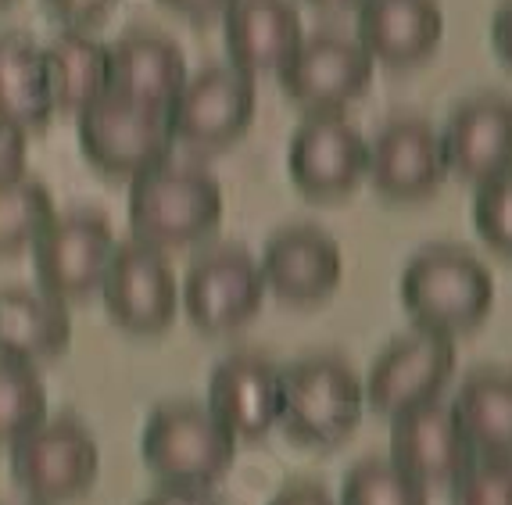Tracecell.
<instances>
[{
  "label": "cell",
  "mask_w": 512,
  "mask_h": 505,
  "mask_svg": "<svg viewBox=\"0 0 512 505\" xmlns=\"http://www.w3.org/2000/svg\"><path fill=\"white\" fill-rule=\"evenodd\" d=\"M391 463L423 488H452L477 463L452 405L437 402L409 409L391 420Z\"/></svg>",
  "instance_id": "obj_14"
},
{
  "label": "cell",
  "mask_w": 512,
  "mask_h": 505,
  "mask_svg": "<svg viewBox=\"0 0 512 505\" xmlns=\"http://www.w3.org/2000/svg\"><path fill=\"white\" fill-rule=\"evenodd\" d=\"M140 455L165 488L205 491L233 466L237 437L205 402H165L147 416Z\"/></svg>",
  "instance_id": "obj_3"
},
{
  "label": "cell",
  "mask_w": 512,
  "mask_h": 505,
  "mask_svg": "<svg viewBox=\"0 0 512 505\" xmlns=\"http://www.w3.org/2000/svg\"><path fill=\"white\" fill-rule=\"evenodd\" d=\"M8 452L11 477L36 505L72 502L94 488L97 473H101L97 437L76 416H47Z\"/></svg>",
  "instance_id": "obj_5"
},
{
  "label": "cell",
  "mask_w": 512,
  "mask_h": 505,
  "mask_svg": "<svg viewBox=\"0 0 512 505\" xmlns=\"http://www.w3.org/2000/svg\"><path fill=\"white\" fill-rule=\"evenodd\" d=\"M402 305L412 323L437 334H466L495 305V280L473 251L434 244L409 258L402 273Z\"/></svg>",
  "instance_id": "obj_2"
},
{
  "label": "cell",
  "mask_w": 512,
  "mask_h": 505,
  "mask_svg": "<svg viewBox=\"0 0 512 505\" xmlns=\"http://www.w3.org/2000/svg\"><path fill=\"white\" fill-rule=\"evenodd\" d=\"M47 420V387L36 366L0 359V448L36 430Z\"/></svg>",
  "instance_id": "obj_27"
},
{
  "label": "cell",
  "mask_w": 512,
  "mask_h": 505,
  "mask_svg": "<svg viewBox=\"0 0 512 505\" xmlns=\"http://www.w3.org/2000/svg\"><path fill=\"white\" fill-rule=\"evenodd\" d=\"M169 115L147 104L104 94L86 112H79V147L90 165L115 180H137L172 158Z\"/></svg>",
  "instance_id": "obj_6"
},
{
  "label": "cell",
  "mask_w": 512,
  "mask_h": 505,
  "mask_svg": "<svg viewBox=\"0 0 512 505\" xmlns=\"http://www.w3.org/2000/svg\"><path fill=\"white\" fill-rule=\"evenodd\" d=\"M255 76L212 65L197 76H187L183 94L169 108V129L180 144L194 151H219L244 137V129L255 119Z\"/></svg>",
  "instance_id": "obj_10"
},
{
  "label": "cell",
  "mask_w": 512,
  "mask_h": 505,
  "mask_svg": "<svg viewBox=\"0 0 512 505\" xmlns=\"http://www.w3.org/2000/svg\"><path fill=\"white\" fill-rule=\"evenodd\" d=\"M301 18L291 0H237L226 11V51L233 69L280 72L301 47Z\"/></svg>",
  "instance_id": "obj_20"
},
{
  "label": "cell",
  "mask_w": 512,
  "mask_h": 505,
  "mask_svg": "<svg viewBox=\"0 0 512 505\" xmlns=\"http://www.w3.org/2000/svg\"><path fill=\"white\" fill-rule=\"evenodd\" d=\"M54 197L40 180L15 176L0 180V255L33 248L54 219Z\"/></svg>",
  "instance_id": "obj_26"
},
{
  "label": "cell",
  "mask_w": 512,
  "mask_h": 505,
  "mask_svg": "<svg viewBox=\"0 0 512 505\" xmlns=\"http://www.w3.org/2000/svg\"><path fill=\"white\" fill-rule=\"evenodd\" d=\"M162 4L190 18H215V15H226L237 0H162Z\"/></svg>",
  "instance_id": "obj_35"
},
{
  "label": "cell",
  "mask_w": 512,
  "mask_h": 505,
  "mask_svg": "<svg viewBox=\"0 0 512 505\" xmlns=\"http://www.w3.org/2000/svg\"><path fill=\"white\" fill-rule=\"evenodd\" d=\"M43 4H47V11H54L61 22H69L72 29H86V26L104 22L119 0H43Z\"/></svg>",
  "instance_id": "obj_31"
},
{
  "label": "cell",
  "mask_w": 512,
  "mask_h": 505,
  "mask_svg": "<svg viewBox=\"0 0 512 505\" xmlns=\"http://www.w3.org/2000/svg\"><path fill=\"white\" fill-rule=\"evenodd\" d=\"M308 4H316L323 11H348V8H362L366 0H308Z\"/></svg>",
  "instance_id": "obj_37"
},
{
  "label": "cell",
  "mask_w": 512,
  "mask_h": 505,
  "mask_svg": "<svg viewBox=\"0 0 512 505\" xmlns=\"http://www.w3.org/2000/svg\"><path fill=\"white\" fill-rule=\"evenodd\" d=\"M72 344L69 305L54 301L40 287H4L0 291V359L40 366L65 355Z\"/></svg>",
  "instance_id": "obj_22"
},
{
  "label": "cell",
  "mask_w": 512,
  "mask_h": 505,
  "mask_svg": "<svg viewBox=\"0 0 512 505\" xmlns=\"http://www.w3.org/2000/svg\"><path fill=\"white\" fill-rule=\"evenodd\" d=\"M119 248L115 230L101 212H65L54 215L51 226L33 244L36 287L54 301L69 305L101 291L111 255Z\"/></svg>",
  "instance_id": "obj_7"
},
{
  "label": "cell",
  "mask_w": 512,
  "mask_h": 505,
  "mask_svg": "<svg viewBox=\"0 0 512 505\" xmlns=\"http://www.w3.org/2000/svg\"><path fill=\"white\" fill-rule=\"evenodd\" d=\"M444 36V15L437 0H366L359 8V43L373 61L416 65L430 58Z\"/></svg>",
  "instance_id": "obj_21"
},
{
  "label": "cell",
  "mask_w": 512,
  "mask_h": 505,
  "mask_svg": "<svg viewBox=\"0 0 512 505\" xmlns=\"http://www.w3.org/2000/svg\"><path fill=\"white\" fill-rule=\"evenodd\" d=\"M280 423L305 445H341L355 434L366 409L359 373L337 355H308L280 369Z\"/></svg>",
  "instance_id": "obj_4"
},
{
  "label": "cell",
  "mask_w": 512,
  "mask_h": 505,
  "mask_svg": "<svg viewBox=\"0 0 512 505\" xmlns=\"http://www.w3.org/2000/svg\"><path fill=\"white\" fill-rule=\"evenodd\" d=\"M373 83V58L344 33H316L301 40L280 69L283 94L312 115H337Z\"/></svg>",
  "instance_id": "obj_11"
},
{
  "label": "cell",
  "mask_w": 512,
  "mask_h": 505,
  "mask_svg": "<svg viewBox=\"0 0 512 505\" xmlns=\"http://www.w3.org/2000/svg\"><path fill=\"white\" fill-rule=\"evenodd\" d=\"M473 223H477L484 244H491L498 255L512 258V169L477 187Z\"/></svg>",
  "instance_id": "obj_29"
},
{
  "label": "cell",
  "mask_w": 512,
  "mask_h": 505,
  "mask_svg": "<svg viewBox=\"0 0 512 505\" xmlns=\"http://www.w3.org/2000/svg\"><path fill=\"white\" fill-rule=\"evenodd\" d=\"M491 43H495L498 58L512 69V0H502V8L491 18Z\"/></svg>",
  "instance_id": "obj_34"
},
{
  "label": "cell",
  "mask_w": 512,
  "mask_h": 505,
  "mask_svg": "<svg viewBox=\"0 0 512 505\" xmlns=\"http://www.w3.org/2000/svg\"><path fill=\"white\" fill-rule=\"evenodd\" d=\"M444 140L427 119H391L369 144V180L384 197L419 201L430 197L448 176Z\"/></svg>",
  "instance_id": "obj_15"
},
{
  "label": "cell",
  "mask_w": 512,
  "mask_h": 505,
  "mask_svg": "<svg viewBox=\"0 0 512 505\" xmlns=\"http://www.w3.org/2000/svg\"><path fill=\"white\" fill-rule=\"evenodd\" d=\"M54 101L43 65V47L26 33L0 36V119L22 133H36L51 122Z\"/></svg>",
  "instance_id": "obj_25"
},
{
  "label": "cell",
  "mask_w": 512,
  "mask_h": 505,
  "mask_svg": "<svg viewBox=\"0 0 512 505\" xmlns=\"http://www.w3.org/2000/svg\"><path fill=\"white\" fill-rule=\"evenodd\" d=\"M452 377H455V337L416 326L409 334L394 337L376 355L362 387H366L369 409L394 420V416H402L409 409L437 402Z\"/></svg>",
  "instance_id": "obj_8"
},
{
  "label": "cell",
  "mask_w": 512,
  "mask_h": 505,
  "mask_svg": "<svg viewBox=\"0 0 512 505\" xmlns=\"http://www.w3.org/2000/svg\"><path fill=\"white\" fill-rule=\"evenodd\" d=\"M269 505H337V502H333L330 491L323 484H316V480H294Z\"/></svg>",
  "instance_id": "obj_33"
},
{
  "label": "cell",
  "mask_w": 512,
  "mask_h": 505,
  "mask_svg": "<svg viewBox=\"0 0 512 505\" xmlns=\"http://www.w3.org/2000/svg\"><path fill=\"white\" fill-rule=\"evenodd\" d=\"M265 287L291 305H316L341 283L344 258L337 240L312 223L283 226L269 237L258 262Z\"/></svg>",
  "instance_id": "obj_16"
},
{
  "label": "cell",
  "mask_w": 512,
  "mask_h": 505,
  "mask_svg": "<svg viewBox=\"0 0 512 505\" xmlns=\"http://www.w3.org/2000/svg\"><path fill=\"white\" fill-rule=\"evenodd\" d=\"M187 86V58L169 36L133 29L108 47V94L165 112Z\"/></svg>",
  "instance_id": "obj_19"
},
{
  "label": "cell",
  "mask_w": 512,
  "mask_h": 505,
  "mask_svg": "<svg viewBox=\"0 0 512 505\" xmlns=\"http://www.w3.org/2000/svg\"><path fill=\"white\" fill-rule=\"evenodd\" d=\"M222 219V187L197 165H158L129 187V230L154 251L190 248L215 233Z\"/></svg>",
  "instance_id": "obj_1"
},
{
  "label": "cell",
  "mask_w": 512,
  "mask_h": 505,
  "mask_svg": "<svg viewBox=\"0 0 512 505\" xmlns=\"http://www.w3.org/2000/svg\"><path fill=\"white\" fill-rule=\"evenodd\" d=\"M265 276L244 248H212L197 258L180 283V305L201 334H233L258 316Z\"/></svg>",
  "instance_id": "obj_9"
},
{
  "label": "cell",
  "mask_w": 512,
  "mask_h": 505,
  "mask_svg": "<svg viewBox=\"0 0 512 505\" xmlns=\"http://www.w3.org/2000/svg\"><path fill=\"white\" fill-rule=\"evenodd\" d=\"M448 169L466 183H487L512 169V101L480 94L459 104L441 129Z\"/></svg>",
  "instance_id": "obj_18"
},
{
  "label": "cell",
  "mask_w": 512,
  "mask_h": 505,
  "mask_svg": "<svg viewBox=\"0 0 512 505\" xmlns=\"http://www.w3.org/2000/svg\"><path fill=\"white\" fill-rule=\"evenodd\" d=\"M54 112L79 115L108 94V47L83 29H65L43 47Z\"/></svg>",
  "instance_id": "obj_24"
},
{
  "label": "cell",
  "mask_w": 512,
  "mask_h": 505,
  "mask_svg": "<svg viewBox=\"0 0 512 505\" xmlns=\"http://www.w3.org/2000/svg\"><path fill=\"white\" fill-rule=\"evenodd\" d=\"M337 505H430L427 488L416 477L394 466L391 459H359L341 484Z\"/></svg>",
  "instance_id": "obj_28"
},
{
  "label": "cell",
  "mask_w": 512,
  "mask_h": 505,
  "mask_svg": "<svg viewBox=\"0 0 512 505\" xmlns=\"http://www.w3.org/2000/svg\"><path fill=\"white\" fill-rule=\"evenodd\" d=\"M101 298L108 316L129 334H162L183 309L169 258L137 240L115 248L101 283Z\"/></svg>",
  "instance_id": "obj_12"
},
{
  "label": "cell",
  "mask_w": 512,
  "mask_h": 505,
  "mask_svg": "<svg viewBox=\"0 0 512 505\" xmlns=\"http://www.w3.org/2000/svg\"><path fill=\"white\" fill-rule=\"evenodd\" d=\"M29 133L0 119V180H15L26 169Z\"/></svg>",
  "instance_id": "obj_32"
},
{
  "label": "cell",
  "mask_w": 512,
  "mask_h": 505,
  "mask_svg": "<svg viewBox=\"0 0 512 505\" xmlns=\"http://www.w3.org/2000/svg\"><path fill=\"white\" fill-rule=\"evenodd\" d=\"M287 169L301 194L330 201L359 187L369 172V140L337 115H308L291 137Z\"/></svg>",
  "instance_id": "obj_13"
},
{
  "label": "cell",
  "mask_w": 512,
  "mask_h": 505,
  "mask_svg": "<svg viewBox=\"0 0 512 505\" xmlns=\"http://www.w3.org/2000/svg\"><path fill=\"white\" fill-rule=\"evenodd\" d=\"M4 4H11V0H0V8H4Z\"/></svg>",
  "instance_id": "obj_38"
},
{
  "label": "cell",
  "mask_w": 512,
  "mask_h": 505,
  "mask_svg": "<svg viewBox=\"0 0 512 505\" xmlns=\"http://www.w3.org/2000/svg\"><path fill=\"white\" fill-rule=\"evenodd\" d=\"M452 505H512V459H477L452 484Z\"/></svg>",
  "instance_id": "obj_30"
},
{
  "label": "cell",
  "mask_w": 512,
  "mask_h": 505,
  "mask_svg": "<svg viewBox=\"0 0 512 505\" xmlns=\"http://www.w3.org/2000/svg\"><path fill=\"white\" fill-rule=\"evenodd\" d=\"M140 505H219V502L197 488H162L154 491L151 498H144Z\"/></svg>",
  "instance_id": "obj_36"
},
{
  "label": "cell",
  "mask_w": 512,
  "mask_h": 505,
  "mask_svg": "<svg viewBox=\"0 0 512 505\" xmlns=\"http://www.w3.org/2000/svg\"><path fill=\"white\" fill-rule=\"evenodd\" d=\"M205 405L237 441H258L280 423V369L258 351H233L212 369Z\"/></svg>",
  "instance_id": "obj_17"
},
{
  "label": "cell",
  "mask_w": 512,
  "mask_h": 505,
  "mask_svg": "<svg viewBox=\"0 0 512 505\" xmlns=\"http://www.w3.org/2000/svg\"><path fill=\"white\" fill-rule=\"evenodd\" d=\"M452 412L477 459H512V369H473L455 391Z\"/></svg>",
  "instance_id": "obj_23"
}]
</instances>
